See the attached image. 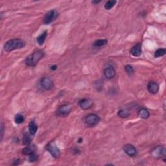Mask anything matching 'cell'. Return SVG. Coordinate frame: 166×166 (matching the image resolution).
<instances>
[{
    "instance_id": "obj_3",
    "label": "cell",
    "mask_w": 166,
    "mask_h": 166,
    "mask_svg": "<svg viewBox=\"0 0 166 166\" xmlns=\"http://www.w3.org/2000/svg\"><path fill=\"white\" fill-rule=\"evenodd\" d=\"M46 149L55 158H58L60 155V151L54 141H51L46 146Z\"/></svg>"
},
{
    "instance_id": "obj_19",
    "label": "cell",
    "mask_w": 166,
    "mask_h": 166,
    "mask_svg": "<svg viewBox=\"0 0 166 166\" xmlns=\"http://www.w3.org/2000/svg\"><path fill=\"white\" fill-rule=\"evenodd\" d=\"M107 43H108L107 40H102V39H101V40H97L95 42L94 46L95 47H101V46L106 45Z\"/></svg>"
},
{
    "instance_id": "obj_7",
    "label": "cell",
    "mask_w": 166,
    "mask_h": 166,
    "mask_svg": "<svg viewBox=\"0 0 166 166\" xmlns=\"http://www.w3.org/2000/svg\"><path fill=\"white\" fill-rule=\"evenodd\" d=\"M58 13L55 10H51L46 14L44 18V23L45 24H50L58 18Z\"/></svg>"
},
{
    "instance_id": "obj_6",
    "label": "cell",
    "mask_w": 166,
    "mask_h": 166,
    "mask_svg": "<svg viewBox=\"0 0 166 166\" xmlns=\"http://www.w3.org/2000/svg\"><path fill=\"white\" fill-rule=\"evenodd\" d=\"M72 110V106L71 104H64L59 106L57 110V114L60 117H66L69 115Z\"/></svg>"
},
{
    "instance_id": "obj_17",
    "label": "cell",
    "mask_w": 166,
    "mask_h": 166,
    "mask_svg": "<svg viewBox=\"0 0 166 166\" xmlns=\"http://www.w3.org/2000/svg\"><path fill=\"white\" fill-rule=\"evenodd\" d=\"M31 135V134H30ZM29 134H28L27 133H26L24 134L23 136V143L25 145H29L31 143V138Z\"/></svg>"
},
{
    "instance_id": "obj_16",
    "label": "cell",
    "mask_w": 166,
    "mask_h": 166,
    "mask_svg": "<svg viewBox=\"0 0 166 166\" xmlns=\"http://www.w3.org/2000/svg\"><path fill=\"white\" fill-rule=\"evenodd\" d=\"M47 35H48V33L47 31H44L42 35H39L38 36V38L36 40H37V42L38 43L39 45L42 46L43 44L44 43V42L46 39V37H47Z\"/></svg>"
},
{
    "instance_id": "obj_23",
    "label": "cell",
    "mask_w": 166,
    "mask_h": 166,
    "mask_svg": "<svg viewBox=\"0 0 166 166\" xmlns=\"http://www.w3.org/2000/svg\"><path fill=\"white\" fill-rule=\"evenodd\" d=\"M22 152H23V153L24 154V155L29 156V155H30L31 154L33 153L34 151L33 150L32 148H31L29 145H27V147H25V148L23 149Z\"/></svg>"
},
{
    "instance_id": "obj_13",
    "label": "cell",
    "mask_w": 166,
    "mask_h": 166,
    "mask_svg": "<svg viewBox=\"0 0 166 166\" xmlns=\"http://www.w3.org/2000/svg\"><path fill=\"white\" fill-rule=\"evenodd\" d=\"M131 54L134 57H139L141 54V45L140 44H137L130 51Z\"/></svg>"
},
{
    "instance_id": "obj_28",
    "label": "cell",
    "mask_w": 166,
    "mask_h": 166,
    "mask_svg": "<svg viewBox=\"0 0 166 166\" xmlns=\"http://www.w3.org/2000/svg\"><path fill=\"white\" fill-rule=\"evenodd\" d=\"M51 69L53 70H55L57 69V66L54 65V66H53L51 67Z\"/></svg>"
},
{
    "instance_id": "obj_22",
    "label": "cell",
    "mask_w": 166,
    "mask_h": 166,
    "mask_svg": "<svg viewBox=\"0 0 166 166\" xmlns=\"http://www.w3.org/2000/svg\"><path fill=\"white\" fill-rule=\"evenodd\" d=\"M116 3H117V1H114V0H112V1H108L105 3L104 8H105V9H106V10H110L112 7L115 5Z\"/></svg>"
},
{
    "instance_id": "obj_9",
    "label": "cell",
    "mask_w": 166,
    "mask_h": 166,
    "mask_svg": "<svg viewBox=\"0 0 166 166\" xmlns=\"http://www.w3.org/2000/svg\"><path fill=\"white\" fill-rule=\"evenodd\" d=\"M104 75L106 78L108 79H112L115 77L116 75V70L112 66H107L103 70Z\"/></svg>"
},
{
    "instance_id": "obj_18",
    "label": "cell",
    "mask_w": 166,
    "mask_h": 166,
    "mask_svg": "<svg viewBox=\"0 0 166 166\" xmlns=\"http://www.w3.org/2000/svg\"><path fill=\"white\" fill-rule=\"evenodd\" d=\"M166 53L165 49L163 48H160L158 49V50L155 52V57L158 58L160 57H162V56L164 55Z\"/></svg>"
},
{
    "instance_id": "obj_10",
    "label": "cell",
    "mask_w": 166,
    "mask_h": 166,
    "mask_svg": "<svg viewBox=\"0 0 166 166\" xmlns=\"http://www.w3.org/2000/svg\"><path fill=\"white\" fill-rule=\"evenodd\" d=\"M123 151L129 157H134L137 154V151L135 147L131 144H126L123 146Z\"/></svg>"
},
{
    "instance_id": "obj_24",
    "label": "cell",
    "mask_w": 166,
    "mask_h": 166,
    "mask_svg": "<svg viewBox=\"0 0 166 166\" xmlns=\"http://www.w3.org/2000/svg\"><path fill=\"white\" fill-rule=\"evenodd\" d=\"M125 69L126 72L127 73V74L129 75H131L133 74L134 73V68H133V66L131 65H127L125 66Z\"/></svg>"
},
{
    "instance_id": "obj_21",
    "label": "cell",
    "mask_w": 166,
    "mask_h": 166,
    "mask_svg": "<svg viewBox=\"0 0 166 166\" xmlns=\"http://www.w3.org/2000/svg\"><path fill=\"white\" fill-rule=\"evenodd\" d=\"M118 116L121 118H127L130 115L129 112L127 110H120L118 112Z\"/></svg>"
},
{
    "instance_id": "obj_5",
    "label": "cell",
    "mask_w": 166,
    "mask_h": 166,
    "mask_svg": "<svg viewBox=\"0 0 166 166\" xmlns=\"http://www.w3.org/2000/svg\"><path fill=\"white\" fill-rule=\"evenodd\" d=\"M151 155L155 158H162L165 162V149L162 146H158V147L153 149L151 151Z\"/></svg>"
},
{
    "instance_id": "obj_2",
    "label": "cell",
    "mask_w": 166,
    "mask_h": 166,
    "mask_svg": "<svg viewBox=\"0 0 166 166\" xmlns=\"http://www.w3.org/2000/svg\"><path fill=\"white\" fill-rule=\"evenodd\" d=\"M25 43L23 40H21V39L16 38V39H12L7 41V42L4 45V50L7 52H11V51L18 50V49H21L25 47Z\"/></svg>"
},
{
    "instance_id": "obj_14",
    "label": "cell",
    "mask_w": 166,
    "mask_h": 166,
    "mask_svg": "<svg viewBox=\"0 0 166 166\" xmlns=\"http://www.w3.org/2000/svg\"><path fill=\"white\" fill-rule=\"evenodd\" d=\"M138 114V116H140L141 118L144 119H148L150 116L149 112L147 109L144 108H141L139 109Z\"/></svg>"
},
{
    "instance_id": "obj_15",
    "label": "cell",
    "mask_w": 166,
    "mask_h": 166,
    "mask_svg": "<svg viewBox=\"0 0 166 166\" xmlns=\"http://www.w3.org/2000/svg\"><path fill=\"white\" fill-rule=\"evenodd\" d=\"M38 130V126L36 124V123L34 121H31L29 123V134L31 135L34 136L35 134L36 133Z\"/></svg>"
},
{
    "instance_id": "obj_27",
    "label": "cell",
    "mask_w": 166,
    "mask_h": 166,
    "mask_svg": "<svg viewBox=\"0 0 166 166\" xmlns=\"http://www.w3.org/2000/svg\"><path fill=\"white\" fill-rule=\"evenodd\" d=\"M20 161H21V160H19V159H18V160H15V162H14V163H13V165H17L19 164V163H20Z\"/></svg>"
},
{
    "instance_id": "obj_11",
    "label": "cell",
    "mask_w": 166,
    "mask_h": 166,
    "mask_svg": "<svg viewBox=\"0 0 166 166\" xmlns=\"http://www.w3.org/2000/svg\"><path fill=\"white\" fill-rule=\"evenodd\" d=\"M79 104L80 108L82 110H88L92 107L93 101L90 99H82L79 102Z\"/></svg>"
},
{
    "instance_id": "obj_26",
    "label": "cell",
    "mask_w": 166,
    "mask_h": 166,
    "mask_svg": "<svg viewBox=\"0 0 166 166\" xmlns=\"http://www.w3.org/2000/svg\"><path fill=\"white\" fill-rule=\"evenodd\" d=\"M3 131H4V127L3 125V124L1 125V140H2V138H3Z\"/></svg>"
},
{
    "instance_id": "obj_12",
    "label": "cell",
    "mask_w": 166,
    "mask_h": 166,
    "mask_svg": "<svg viewBox=\"0 0 166 166\" xmlns=\"http://www.w3.org/2000/svg\"><path fill=\"white\" fill-rule=\"evenodd\" d=\"M147 90L151 94H157L159 90V85L156 82H149L147 85Z\"/></svg>"
},
{
    "instance_id": "obj_1",
    "label": "cell",
    "mask_w": 166,
    "mask_h": 166,
    "mask_svg": "<svg viewBox=\"0 0 166 166\" xmlns=\"http://www.w3.org/2000/svg\"><path fill=\"white\" fill-rule=\"evenodd\" d=\"M44 57V52L42 50H36L25 58V63L28 66L34 67Z\"/></svg>"
},
{
    "instance_id": "obj_4",
    "label": "cell",
    "mask_w": 166,
    "mask_h": 166,
    "mask_svg": "<svg viewBox=\"0 0 166 166\" xmlns=\"http://www.w3.org/2000/svg\"><path fill=\"white\" fill-rule=\"evenodd\" d=\"M100 118L95 114H90L88 115L84 119V122L88 127H94L99 123Z\"/></svg>"
},
{
    "instance_id": "obj_25",
    "label": "cell",
    "mask_w": 166,
    "mask_h": 166,
    "mask_svg": "<svg viewBox=\"0 0 166 166\" xmlns=\"http://www.w3.org/2000/svg\"><path fill=\"white\" fill-rule=\"evenodd\" d=\"M37 158H38V156L35 152L32 154H31L30 155H29V162H35V161H36V160H37Z\"/></svg>"
},
{
    "instance_id": "obj_8",
    "label": "cell",
    "mask_w": 166,
    "mask_h": 166,
    "mask_svg": "<svg viewBox=\"0 0 166 166\" xmlns=\"http://www.w3.org/2000/svg\"><path fill=\"white\" fill-rule=\"evenodd\" d=\"M40 85L42 88L45 90H50L53 89V86H54L53 80L48 77L42 78L40 80Z\"/></svg>"
},
{
    "instance_id": "obj_29",
    "label": "cell",
    "mask_w": 166,
    "mask_h": 166,
    "mask_svg": "<svg viewBox=\"0 0 166 166\" xmlns=\"http://www.w3.org/2000/svg\"><path fill=\"white\" fill-rule=\"evenodd\" d=\"M101 2V1H92V3H94V4H97V3H99Z\"/></svg>"
},
{
    "instance_id": "obj_20",
    "label": "cell",
    "mask_w": 166,
    "mask_h": 166,
    "mask_svg": "<svg viewBox=\"0 0 166 166\" xmlns=\"http://www.w3.org/2000/svg\"><path fill=\"white\" fill-rule=\"evenodd\" d=\"M24 120H25V119H24L23 116L20 114H18L15 116V118H14V121L17 124H21L23 123Z\"/></svg>"
}]
</instances>
